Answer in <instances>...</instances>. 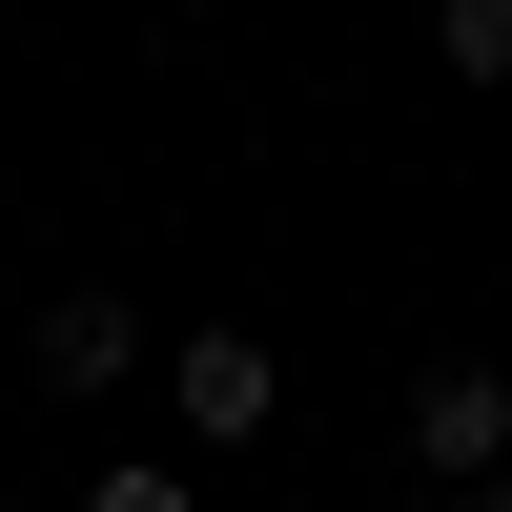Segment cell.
Here are the masks:
<instances>
[{
  "label": "cell",
  "mask_w": 512,
  "mask_h": 512,
  "mask_svg": "<svg viewBox=\"0 0 512 512\" xmlns=\"http://www.w3.org/2000/svg\"><path fill=\"white\" fill-rule=\"evenodd\" d=\"M410 472H431V492H492V472H512V369L451 349L431 390H410Z\"/></svg>",
  "instance_id": "1"
},
{
  "label": "cell",
  "mask_w": 512,
  "mask_h": 512,
  "mask_svg": "<svg viewBox=\"0 0 512 512\" xmlns=\"http://www.w3.org/2000/svg\"><path fill=\"white\" fill-rule=\"evenodd\" d=\"M164 390H185L205 451H246V431L287 410V369H267V328H185V349H164Z\"/></svg>",
  "instance_id": "2"
},
{
  "label": "cell",
  "mask_w": 512,
  "mask_h": 512,
  "mask_svg": "<svg viewBox=\"0 0 512 512\" xmlns=\"http://www.w3.org/2000/svg\"><path fill=\"white\" fill-rule=\"evenodd\" d=\"M21 349H41V390H123V369H144V308H123V287H62Z\"/></svg>",
  "instance_id": "3"
},
{
  "label": "cell",
  "mask_w": 512,
  "mask_h": 512,
  "mask_svg": "<svg viewBox=\"0 0 512 512\" xmlns=\"http://www.w3.org/2000/svg\"><path fill=\"white\" fill-rule=\"evenodd\" d=\"M431 62L451 82H512V0H431Z\"/></svg>",
  "instance_id": "4"
},
{
  "label": "cell",
  "mask_w": 512,
  "mask_h": 512,
  "mask_svg": "<svg viewBox=\"0 0 512 512\" xmlns=\"http://www.w3.org/2000/svg\"><path fill=\"white\" fill-rule=\"evenodd\" d=\"M82 512H205V492H185V472H103Z\"/></svg>",
  "instance_id": "5"
},
{
  "label": "cell",
  "mask_w": 512,
  "mask_h": 512,
  "mask_svg": "<svg viewBox=\"0 0 512 512\" xmlns=\"http://www.w3.org/2000/svg\"><path fill=\"white\" fill-rule=\"evenodd\" d=\"M410 512H472V492H410Z\"/></svg>",
  "instance_id": "6"
},
{
  "label": "cell",
  "mask_w": 512,
  "mask_h": 512,
  "mask_svg": "<svg viewBox=\"0 0 512 512\" xmlns=\"http://www.w3.org/2000/svg\"><path fill=\"white\" fill-rule=\"evenodd\" d=\"M472 512H512V472H492V492H472Z\"/></svg>",
  "instance_id": "7"
},
{
  "label": "cell",
  "mask_w": 512,
  "mask_h": 512,
  "mask_svg": "<svg viewBox=\"0 0 512 512\" xmlns=\"http://www.w3.org/2000/svg\"><path fill=\"white\" fill-rule=\"evenodd\" d=\"M0 512H21V492H0Z\"/></svg>",
  "instance_id": "8"
}]
</instances>
